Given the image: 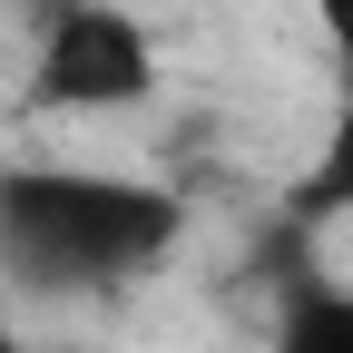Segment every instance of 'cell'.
I'll return each mask as SVG.
<instances>
[{
    "mask_svg": "<svg viewBox=\"0 0 353 353\" xmlns=\"http://www.w3.org/2000/svg\"><path fill=\"white\" fill-rule=\"evenodd\" d=\"M187 245V196L138 167H0V285L99 304Z\"/></svg>",
    "mask_w": 353,
    "mask_h": 353,
    "instance_id": "6da1fadb",
    "label": "cell"
},
{
    "mask_svg": "<svg viewBox=\"0 0 353 353\" xmlns=\"http://www.w3.org/2000/svg\"><path fill=\"white\" fill-rule=\"evenodd\" d=\"M39 118H118L157 99V39L128 0H39L30 10V79Z\"/></svg>",
    "mask_w": 353,
    "mask_h": 353,
    "instance_id": "7a4b0ae2",
    "label": "cell"
},
{
    "mask_svg": "<svg viewBox=\"0 0 353 353\" xmlns=\"http://www.w3.org/2000/svg\"><path fill=\"white\" fill-rule=\"evenodd\" d=\"M265 353H353V275L285 265V285H275V324H265Z\"/></svg>",
    "mask_w": 353,
    "mask_h": 353,
    "instance_id": "3957f363",
    "label": "cell"
},
{
    "mask_svg": "<svg viewBox=\"0 0 353 353\" xmlns=\"http://www.w3.org/2000/svg\"><path fill=\"white\" fill-rule=\"evenodd\" d=\"M343 216H353V88L334 99L314 157H304L294 187H285V226H343Z\"/></svg>",
    "mask_w": 353,
    "mask_h": 353,
    "instance_id": "277c9868",
    "label": "cell"
},
{
    "mask_svg": "<svg viewBox=\"0 0 353 353\" xmlns=\"http://www.w3.org/2000/svg\"><path fill=\"white\" fill-rule=\"evenodd\" d=\"M304 10H314L324 50H334V69H343V88H353V0H304Z\"/></svg>",
    "mask_w": 353,
    "mask_h": 353,
    "instance_id": "5b68a950",
    "label": "cell"
},
{
    "mask_svg": "<svg viewBox=\"0 0 353 353\" xmlns=\"http://www.w3.org/2000/svg\"><path fill=\"white\" fill-rule=\"evenodd\" d=\"M0 353H39V343L20 334V314H10V285H0Z\"/></svg>",
    "mask_w": 353,
    "mask_h": 353,
    "instance_id": "8992f818",
    "label": "cell"
}]
</instances>
